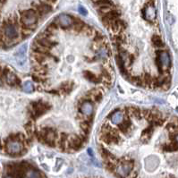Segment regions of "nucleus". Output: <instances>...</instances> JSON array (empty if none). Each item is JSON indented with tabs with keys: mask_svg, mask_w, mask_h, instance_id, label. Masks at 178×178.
Returning <instances> with one entry per match:
<instances>
[{
	"mask_svg": "<svg viewBox=\"0 0 178 178\" xmlns=\"http://www.w3.org/2000/svg\"><path fill=\"white\" fill-rule=\"evenodd\" d=\"M3 149V144H2L1 141H0V149Z\"/></svg>",
	"mask_w": 178,
	"mask_h": 178,
	"instance_id": "42",
	"label": "nucleus"
},
{
	"mask_svg": "<svg viewBox=\"0 0 178 178\" xmlns=\"http://www.w3.org/2000/svg\"><path fill=\"white\" fill-rule=\"evenodd\" d=\"M74 88V83L73 81H64L61 83L60 87H59V91L61 93L63 94H70Z\"/></svg>",
	"mask_w": 178,
	"mask_h": 178,
	"instance_id": "22",
	"label": "nucleus"
},
{
	"mask_svg": "<svg viewBox=\"0 0 178 178\" xmlns=\"http://www.w3.org/2000/svg\"><path fill=\"white\" fill-rule=\"evenodd\" d=\"M174 142H176L178 144V134H176L175 137H174Z\"/></svg>",
	"mask_w": 178,
	"mask_h": 178,
	"instance_id": "41",
	"label": "nucleus"
},
{
	"mask_svg": "<svg viewBox=\"0 0 178 178\" xmlns=\"http://www.w3.org/2000/svg\"><path fill=\"white\" fill-rule=\"evenodd\" d=\"M100 153L101 155V157L104 158V160H111V161H116V156L111 153L110 151H108L106 148L104 147H100Z\"/></svg>",
	"mask_w": 178,
	"mask_h": 178,
	"instance_id": "23",
	"label": "nucleus"
},
{
	"mask_svg": "<svg viewBox=\"0 0 178 178\" xmlns=\"http://www.w3.org/2000/svg\"><path fill=\"white\" fill-rule=\"evenodd\" d=\"M35 42H37L38 44H40V46H42L43 48L50 50L53 48H55L56 46H57V42L53 40L52 38H48V37H45L42 33L39 34L37 36V38L34 40Z\"/></svg>",
	"mask_w": 178,
	"mask_h": 178,
	"instance_id": "8",
	"label": "nucleus"
},
{
	"mask_svg": "<svg viewBox=\"0 0 178 178\" xmlns=\"http://www.w3.org/2000/svg\"><path fill=\"white\" fill-rule=\"evenodd\" d=\"M25 51H26V46L23 45L19 48V50L15 54L16 60L20 64H23L25 63Z\"/></svg>",
	"mask_w": 178,
	"mask_h": 178,
	"instance_id": "24",
	"label": "nucleus"
},
{
	"mask_svg": "<svg viewBox=\"0 0 178 178\" xmlns=\"http://www.w3.org/2000/svg\"><path fill=\"white\" fill-rule=\"evenodd\" d=\"M153 129H154V126L150 124V125L149 127H147L141 133V136H142V140L143 141H146L150 139L152 133H153Z\"/></svg>",
	"mask_w": 178,
	"mask_h": 178,
	"instance_id": "28",
	"label": "nucleus"
},
{
	"mask_svg": "<svg viewBox=\"0 0 178 178\" xmlns=\"http://www.w3.org/2000/svg\"><path fill=\"white\" fill-rule=\"evenodd\" d=\"M151 41L153 43V45L157 48H162L164 47V42L162 41L161 38L157 35H154L151 39Z\"/></svg>",
	"mask_w": 178,
	"mask_h": 178,
	"instance_id": "33",
	"label": "nucleus"
},
{
	"mask_svg": "<svg viewBox=\"0 0 178 178\" xmlns=\"http://www.w3.org/2000/svg\"><path fill=\"white\" fill-rule=\"evenodd\" d=\"M164 150L167 151V152H173V151H176L178 150V144L176 142H173L170 144H166L164 146Z\"/></svg>",
	"mask_w": 178,
	"mask_h": 178,
	"instance_id": "34",
	"label": "nucleus"
},
{
	"mask_svg": "<svg viewBox=\"0 0 178 178\" xmlns=\"http://www.w3.org/2000/svg\"><path fill=\"white\" fill-rule=\"evenodd\" d=\"M32 79H33V81H36V82H38V83H41L42 82V81H43V79L44 78H41L40 76H39V75H37V74H35V73H32Z\"/></svg>",
	"mask_w": 178,
	"mask_h": 178,
	"instance_id": "35",
	"label": "nucleus"
},
{
	"mask_svg": "<svg viewBox=\"0 0 178 178\" xmlns=\"http://www.w3.org/2000/svg\"><path fill=\"white\" fill-rule=\"evenodd\" d=\"M34 6H35V11H36V13L39 15H41V16L48 14L52 10L51 7L49 5H48V4H46V3H40V4L34 5Z\"/></svg>",
	"mask_w": 178,
	"mask_h": 178,
	"instance_id": "20",
	"label": "nucleus"
},
{
	"mask_svg": "<svg viewBox=\"0 0 178 178\" xmlns=\"http://www.w3.org/2000/svg\"><path fill=\"white\" fill-rule=\"evenodd\" d=\"M126 26L127 25L125 24V23L124 21H122V20H119V19L114 20L108 25L110 31H113V32H115V33H120V32H122L123 31H125L126 29Z\"/></svg>",
	"mask_w": 178,
	"mask_h": 178,
	"instance_id": "15",
	"label": "nucleus"
},
{
	"mask_svg": "<svg viewBox=\"0 0 178 178\" xmlns=\"http://www.w3.org/2000/svg\"><path fill=\"white\" fill-rule=\"evenodd\" d=\"M2 31H3L4 36L7 39L10 40H15L19 36L17 27L14 23H5L4 26H3V30Z\"/></svg>",
	"mask_w": 178,
	"mask_h": 178,
	"instance_id": "7",
	"label": "nucleus"
},
{
	"mask_svg": "<svg viewBox=\"0 0 178 178\" xmlns=\"http://www.w3.org/2000/svg\"><path fill=\"white\" fill-rule=\"evenodd\" d=\"M156 63L160 73H164L166 71H167L171 66V59H170V56L168 52L164 51V50L157 51Z\"/></svg>",
	"mask_w": 178,
	"mask_h": 178,
	"instance_id": "5",
	"label": "nucleus"
},
{
	"mask_svg": "<svg viewBox=\"0 0 178 178\" xmlns=\"http://www.w3.org/2000/svg\"><path fill=\"white\" fill-rule=\"evenodd\" d=\"M125 39L121 34H116L113 37V43L116 47V49L121 48L123 46V44L125 43Z\"/></svg>",
	"mask_w": 178,
	"mask_h": 178,
	"instance_id": "27",
	"label": "nucleus"
},
{
	"mask_svg": "<svg viewBox=\"0 0 178 178\" xmlns=\"http://www.w3.org/2000/svg\"><path fill=\"white\" fill-rule=\"evenodd\" d=\"M38 14L33 9L24 10L21 14V22L24 28L33 30L38 23Z\"/></svg>",
	"mask_w": 178,
	"mask_h": 178,
	"instance_id": "3",
	"label": "nucleus"
},
{
	"mask_svg": "<svg viewBox=\"0 0 178 178\" xmlns=\"http://www.w3.org/2000/svg\"><path fill=\"white\" fill-rule=\"evenodd\" d=\"M24 178H40V173L35 169L30 168L26 171Z\"/></svg>",
	"mask_w": 178,
	"mask_h": 178,
	"instance_id": "30",
	"label": "nucleus"
},
{
	"mask_svg": "<svg viewBox=\"0 0 178 178\" xmlns=\"http://www.w3.org/2000/svg\"><path fill=\"white\" fill-rule=\"evenodd\" d=\"M88 153H89V155L92 156V157L94 156V154H93V150H92V149H88Z\"/></svg>",
	"mask_w": 178,
	"mask_h": 178,
	"instance_id": "38",
	"label": "nucleus"
},
{
	"mask_svg": "<svg viewBox=\"0 0 178 178\" xmlns=\"http://www.w3.org/2000/svg\"><path fill=\"white\" fill-rule=\"evenodd\" d=\"M23 90L26 93H31L34 91V85L31 81H27L23 85Z\"/></svg>",
	"mask_w": 178,
	"mask_h": 178,
	"instance_id": "32",
	"label": "nucleus"
},
{
	"mask_svg": "<svg viewBox=\"0 0 178 178\" xmlns=\"http://www.w3.org/2000/svg\"><path fill=\"white\" fill-rule=\"evenodd\" d=\"M48 2H51V3H55V2L56 1V0H48Z\"/></svg>",
	"mask_w": 178,
	"mask_h": 178,
	"instance_id": "43",
	"label": "nucleus"
},
{
	"mask_svg": "<svg viewBox=\"0 0 178 178\" xmlns=\"http://www.w3.org/2000/svg\"><path fill=\"white\" fill-rule=\"evenodd\" d=\"M95 5L99 8H103V7L111 8V7L113 6V3L110 1V0H98V1L95 2Z\"/></svg>",
	"mask_w": 178,
	"mask_h": 178,
	"instance_id": "31",
	"label": "nucleus"
},
{
	"mask_svg": "<svg viewBox=\"0 0 178 178\" xmlns=\"http://www.w3.org/2000/svg\"><path fill=\"white\" fill-rule=\"evenodd\" d=\"M91 126H92V123L89 120H83L82 122L80 123L81 131L87 135H89V133L91 132Z\"/></svg>",
	"mask_w": 178,
	"mask_h": 178,
	"instance_id": "26",
	"label": "nucleus"
},
{
	"mask_svg": "<svg viewBox=\"0 0 178 178\" xmlns=\"http://www.w3.org/2000/svg\"><path fill=\"white\" fill-rule=\"evenodd\" d=\"M55 23H56V24L60 27H62L63 29H68L70 27L73 26V19L65 14H61L59 15L56 18Z\"/></svg>",
	"mask_w": 178,
	"mask_h": 178,
	"instance_id": "12",
	"label": "nucleus"
},
{
	"mask_svg": "<svg viewBox=\"0 0 178 178\" xmlns=\"http://www.w3.org/2000/svg\"><path fill=\"white\" fill-rule=\"evenodd\" d=\"M108 118L110 119L113 125H118L125 120V114L120 110H116L109 115Z\"/></svg>",
	"mask_w": 178,
	"mask_h": 178,
	"instance_id": "19",
	"label": "nucleus"
},
{
	"mask_svg": "<svg viewBox=\"0 0 178 178\" xmlns=\"http://www.w3.org/2000/svg\"><path fill=\"white\" fill-rule=\"evenodd\" d=\"M6 150L11 156L20 155L23 151V144L19 141H13L7 139L6 142Z\"/></svg>",
	"mask_w": 178,
	"mask_h": 178,
	"instance_id": "6",
	"label": "nucleus"
},
{
	"mask_svg": "<svg viewBox=\"0 0 178 178\" xmlns=\"http://www.w3.org/2000/svg\"><path fill=\"white\" fill-rule=\"evenodd\" d=\"M118 126V132H120L121 133L127 135L130 134L131 131H132V126H133V123L130 117H126L120 125H117Z\"/></svg>",
	"mask_w": 178,
	"mask_h": 178,
	"instance_id": "16",
	"label": "nucleus"
},
{
	"mask_svg": "<svg viewBox=\"0 0 178 178\" xmlns=\"http://www.w3.org/2000/svg\"><path fill=\"white\" fill-rule=\"evenodd\" d=\"M119 16H120V12L119 11H117V10H110L108 13L103 15L101 20H102L104 25L108 26L111 22H113L114 20L118 19Z\"/></svg>",
	"mask_w": 178,
	"mask_h": 178,
	"instance_id": "14",
	"label": "nucleus"
},
{
	"mask_svg": "<svg viewBox=\"0 0 178 178\" xmlns=\"http://www.w3.org/2000/svg\"><path fill=\"white\" fill-rule=\"evenodd\" d=\"M49 57H53L52 55H46V54H40V53H35L32 52L31 53V59L32 61L35 63V64H45V63L48 61V59Z\"/></svg>",
	"mask_w": 178,
	"mask_h": 178,
	"instance_id": "17",
	"label": "nucleus"
},
{
	"mask_svg": "<svg viewBox=\"0 0 178 178\" xmlns=\"http://www.w3.org/2000/svg\"><path fill=\"white\" fill-rule=\"evenodd\" d=\"M84 144L82 143V141H81V139L79 138L78 135H71L69 137V140L67 141V149L66 151H76L79 150Z\"/></svg>",
	"mask_w": 178,
	"mask_h": 178,
	"instance_id": "10",
	"label": "nucleus"
},
{
	"mask_svg": "<svg viewBox=\"0 0 178 178\" xmlns=\"http://www.w3.org/2000/svg\"><path fill=\"white\" fill-rule=\"evenodd\" d=\"M83 77L87 81H91L92 83H95V84L102 82L101 78L100 76H98L97 74H95L93 72H91V71H84L83 72Z\"/></svg>",
	"mask_w": 178,
	"mask_h": 178,
	"instance_id": "21",
	"label": "nucleus"
},
{
	"mask_svg": "<svg viewBox=\"0 0 178 178\" xmlns=\"http://www.w3.org/2000/svg\"><path fill=\"white\" fill-rule=\"evenodd\" d=\"M73 56H68V61L70 62V63H72V62H73Z\"/></svg>",
	"mask_w": 178,
	"mask_h": 178,
	"instance_id": "40",
	"label": "nucleus"
},
{
	"mask_svg": "<svg viewBox=\"0 0 178 178\" xmlns=\"http://www.w3.org/2000/svg\"><path fill=\"white\" fill-rule=\"evenodd\" d=\"M143 17L149 21V22H153L156 19V9L153 6V4L149 3L145 6V7L142 10Z\"/></svg>",
	"mask_w": 178,
	"mask_h": 178,
	"instance_id": "13",
	"label": "nucleus"
},
{
	"mask_svg": "<svg viewBox=\"0 0 178 178\" xmlns=\"http://www.w3.org/2000/svg\"><path fill=\"white\" fill-rule=\"evenodd\" d=\"M79 110H80L81 115H83L87 117L92 116L93 112H94V108H93L92 102L90 100H87L85 101H81Z\"/></svg>",
	"mask_w": 178,
	"mask_h": 178,
	"instance_id": "11",
	"label": "nucleus"
},
{
	"mask_svg": "<svg viewBox=\"0 0 178 178\" xmlns=\"http://www.w3.org/2000/svg\"><path fill=\"white\" fill-rule=\"evenodd\" d=\"M7 0H0V7H1L4 4H6Z\"/></svg>",
	"mask_w": 178,
	"mask_h": 178,
	"instance_id": "39",
	"label": "nucleus"
},
{
	"mask_svg": "<svg viewBox=\"0 0 178 178\" xmlns=\"http://www.w3.org/2000/svg\"><path fill=\"white\" fill-rule=\"evenodd\" d=\"M31 50H32V52H35V53H40V54L51 55L48 49L43 48L42 46H40V44H38V43L35 42V41H33L32 44H31Z\"/></svg>",
	"mask_w": 178,
	"mask_h": 178,
	"instance_id": "25",
	"label": "nucleus"
},
{
	"mask_svg": "<svg viewBox=\"0 0 178 178\" xmlns=\"http://www.w3.org/2000/svg\"><path fill=\"white\" fill-rule=\"evenodd\" d=\"M6 178H13V177L10 176V175H7V176H6Z\"/></svg>",
	"mask_w": 178,
	"mask_h": 178,
	"instance_id": "44",
	"label": "nucleus"
},
{
	"mask_svg": "<svg viewBox=\"0 0 178 178\" xmlns=\"http://www.w3.org/2000/svg\"><path fill=\"white\" fill-rule=\"evenodd\" d=\"M48 93H51L52 95H58V94H59V92H58L57 91H55V90H52V91H48Z\"/></svg>",
	"mask_w": 178,
	"mask_h": 178,
	"instance_id": "37",
	"label": "nucleus"
},
{
	"mask_svg": "<svg viewBox=\"0 0 178 178\" xmlns=\"http://www.w3.org/2000/svg\"><path fill=\"white\" fill-rule=\"evenodd\" d=\"M40 133L43 136V144L48 145L49 147H56L57 144V132L55 128L46 126L40 130Z\"/></svg>",
	"mask_w": 178,
	"mask_h": 178,
	"instance_id": "4",
	"label": "nucleus"
},
{
	"mask_svg": "<svg viewBox=\"0 0 178 178\" xmlns=\"http://www.w3.org/2000/svg\"><path fill=\"white\" fill-rule=\"evenodd\" d=\"M31 108L29 109V111L31 112V117L33 120L38 119L39 117L46 114L48 111H49L51 108V105L48 102H45L43 100L31 102Z\"/></svg>",
	"mask_w": 178,
	"mask_h": 178,
	"instance_id": "1",
	"label": "nucleus"
},
{
	"mask_svg": "<svg viewBox=\"0 0 178 178\" xmlns=\"http://www.w3.org/2000/svg\"><path fill=\"white\" fill-rule=\"evenodd\" d=\"M117 50H118L117 55H118V56L121 58V60H122L124 65H125L126 68L132 66L133 64L134 61H135L134 56H133L132 54H130L128 51H126L125 49H124L122 47L119 48H117Z\"/></svg>",
	"mask_w": 178,
	"mask_h": 178,
	"instance_id": "9",
	"label": "nucleus"
},
{
	"mask_svg": "<svg viewBox=\"0 0 178 178\" xmlns=\"http://www.w3.org/2000/svg\"><path fill=\"white\" fill-rule=\"evenodd\" d=\"M5 81L6 82L11 86V87H17L21 85V81L20 79L16 76V74L11 71H9L6 75H5Z\"/></svg>",
	"mask_w": 178,
	"mask_h": 178,
	"instance_id": "18",
	"label": "nucleus"
},
{
	"mask_svg": "<svg viewBox=\"0 0 178 178\" xmlns=\"http://www.w3.org/2000/svg\"><path fill=\"white\" fill-rule=\"evenodd\" d=\"M78 11H79V13H80L81 15H87V14H88L86 8L83 7H81V6H80V7H78Z\"/></svg>",
	"mask_w": 178,
	"mask_h": 178,
	"instance_id": "36",
	"label": "nucleus"
},
{
	"mask_svg": "<svg viewBox=\"0 0 178 178\" xmlns=\"http://www.w3.org/2000/svg\"><path fill=\"white\" fill-rule=\"evenodd\" d=\"M135 161L134 159H126L123 157L119 160V164L116 165L115 172L120 178H126L133 171Z\"/></svg>",
	"mask_w": 178,
	"mask_h": 178,
	"instance_id": "2",
	"label": "nucleus"
},
{
	"mask_svg": "<svg viewBox=\"0 0 178 178\" xmlns=\"http://www.w3.org/2000/svg\"><path fill=\"white\" fill-rule=\"evenodd\" d=\"M72 27L73 28V31L75 32H81V31H84V28L86 27V25L83 22L77 19L76 21H73V24Z\"/></svg>",
	"mask_w": 178,
	"mask_h": 178,
	"instance_id": "29",
	"label": "nucleus"
}]
</instances>
